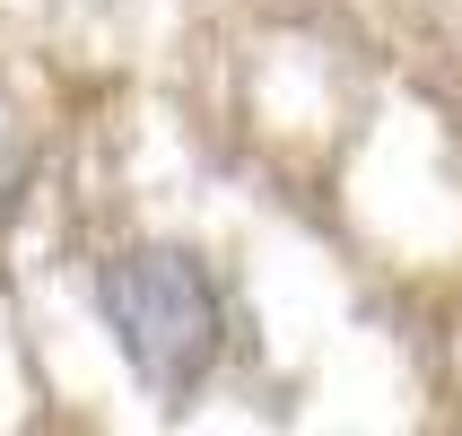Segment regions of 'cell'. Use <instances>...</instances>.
Returning a JSON list of instances; mask_svg holds the SVG:
<instances>
[{
	"label": "cell",
	"instance_id": "cell-1",
	"mask_svg": "<svg viewBox=\"0 0 462 436\" xmlns=\"http://www.w3.org/2000/svg\"><path fill=\"white\" fill-rule=\"evenodd\" d=\"M97 314H105V332H114V349H123V366L149 393H166V402H183L218 366V349H227L218 280L192 254H175V245L114 254L97 271Z\"/></svg>",
	"mask_w": 462,
	"mask_h": 436
}]
</instances>
